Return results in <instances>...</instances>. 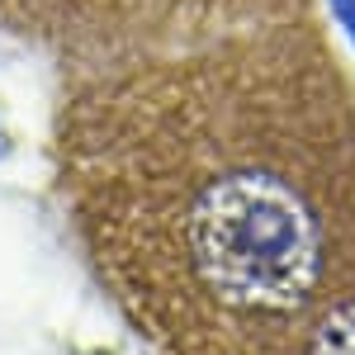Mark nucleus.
Instances as JSON below:
<instances>
[{"label":"nucleus","instance_id":"f257e3e1","mask_svg":"<svg viewBox=\"0 0 355 355\" xmlns=\"http://www.w3.org/2000/svg\"><path fill=\"white\" fill-rule=\"evenodd\" d=\"M57 175L152 355H289L355 289V81L313 15L76 76Z\"/></svg>","mask_w":355,"mask_h":355},{"label":"nucleus","instance_id":"f03ea898","mask_svg":"<svg viewBox=\"0 0 355 355\" xmlns=\"http://www.w3.org/2000/svg\"><path fill=\"white\" fill-rule=\"evenodd\" d=\"M289 355H355V289L331 303Z\"/></svg>","mask_w":355,"mask_h":355},{"label":"nucleus","instance_id":"7ed1b4c3","mask_svg":"<svg viewBox=\"0 0 355 355\" xmlns=\"http://www.w3.org/2000/svg\"><path fill=\"white\" fill-rule=\"evenodd\" d=\"M0 152H5V133H0Z\"/></svg>","mask_w":355,"mask_h":355}]
</instances>
